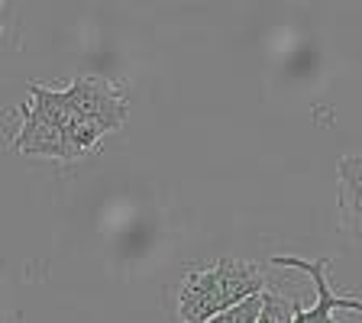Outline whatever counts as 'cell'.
Listing matches in <instances>:
<instances>
[{
	"label": "cell",
	"mask_w": 362,
	"mask_h": 323,
	"mask_svg": "<svg viewBox=\"0 0 362 323\" xmlns=\"http://www.w3.org/2000/svg\"><path fill=\"white\" fill-rule=\"evenodd\" d=\"M265 288V275L256 262L243 259H220L211 269L188 271L178 291V314L181 323H204L217 310L243 301L246 294Z\"/></svg>",
	"instance_id": "cell-1"
},
{
	"label": "cell",
	"mask_w": 362,
	"mask_h": 323,
	"mask_svg": "<svg viewBox=\"0 0 362 323\" xmlns=\"http://www.w3.org/2000/svg\"><path fill=\"white\" fill-rule=\"evenodd\" d=\"M272 265H275V269H298L314 281L317 301L310 304V307H301V304L294 301L291 323H333L337 310H353V314L362 310V301L356 294H337L330 288V281H327L330 259H314V262H310V259H298V256H272Z\"/></svg>",
	"instance_id": "cell-2"
},
{
	"label": "cell",
	"mask_w": 362,
	"mask_h": 323,
	"mask_svg": "<svg viewBox=\"0 0 362 323\" xmlns=\"http://www.w3.org/2000/svg\"><path fill=\"white\" fill-rule=\"evenodd\" d=\"M62 90H65L71 110L98 120L107 133L120 129L129 117V104H127L123 88L104 81V78H71L68 88H62Z\"/></svg>",
	"instance_id": "cell-3"
},
{
	"label": "cell",
	"mask_w": 362,
	"mask_h": 323,
	"mask_svg": "<svg viewBox=\"0 0 362 323\" xmlns=\"http://www.w3.org/2000/svg\"><path fill=\"white\" fill-rule=\"evenodd\" d=\"M13 113H20V133L10 143H13V149L20 155H42V158H55V162H71L65 139H62V129L45 120L36 107L20 104Z\"/></svg>",
	"instance_id": "cell-4"
},
{
	"label": "cell",
	"mask_w": 362,
	"mask_h": 323,
	"mask_svg": "<svg viewBox=\"0 0 362 323\" xmlns=\"http://www.w3.org/2000/svg\"><path fill=\"white\" fill-rule=\"evenodd\" d=\"M30 98H33L30 104L36 107L49 123H55L59 129L75 117V110H71V104H68V98H65V90H55V88H45V84L33 81L30 84Z\"/></svg>",
	"instance_id": "cell-5"
},
{
	"label": "cell",
	"mask_w": 362,
	"mask_h": 323,
	"mask_svg": "<svg viewBox=\"0 0 362 323\" xmlns=\"http://www.w3.org/2000/svg\"><path fill=\"white\" fill-rule=\"evenodd\" d=\"M359 155H349L339 162V181H343V194H339V211L346 213L349 223H356L359 217Z\"/></svg>",
	"instance_id": "cell-6"
},
{
	"label": "cell",
	"mask_w": 362,
	"mask_h": 323,
	"mask_svg": "<svg viewBox=\"0 0 362 323\" xmlns=\"http://www.w3.org/2000/svg\"><path fill=\"white\" fill-rule=\"evenodd\" d=\"M259 307H262V291L246 294L243 301H236V304H230V307L217 310V314L207 317L204 323H256Z\"/></svg>",
	"instance_id": "cell-7"
},
{
	"label": "cell",
	"mask_w": 362,
	"mask_h": 323,
	"mask_svg": "<svg viewBox=\"0 0 362 323\" xmlns=\"http://www.w3.org/2000/svg\"><path fill=\"white\" fill-rule=\"evenodd\" d=\"M291 310H294V298L262 288V307H259L256 323H291Z\"/></svg>",
	"instance_id": "cell-8"
},
{
	"label": "cell",
	"mask_w": 362,
	"mask_h": 323,
	"mask_svg": "<svg viewBox=\"0 0 362 323\" xmlns=\"http://www.w3.org/2000/svg\"><path fill=\"white\" fill-rule=\"evenodd\" d=\"M0 4H4V0H0Z\"/></svg>",
	"instance_id": "cell-9"
}]
</instances>
